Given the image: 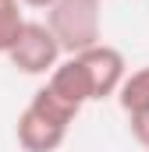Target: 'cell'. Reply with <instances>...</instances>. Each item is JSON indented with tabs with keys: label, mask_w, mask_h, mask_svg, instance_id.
Instances as JSON below:
<instances>
[{
	"label": "cell",
	"mask_w": 149,
	"mask_h": 152,
	"mask_svg": "<svg viewBox=\"0 0 149 152\" xmlns=\"http://www.w3.org/2000/svg\"><path fill=\"white\" fill-rule=\"evenodd\" d=\"M78 113L82 110L64 103L50 85L36 88L29 106L18 113V124H14V138H18L21 152H57Z\"/></svg>",
	"instance_id": "6da1fadb"
},
{
	"label": "cell",
	"mask_w": 149,
	"mask_h": 152,
	"mask_svg": "<svg viewBox=\"0 0 149 152\" xmlns=\"http://www.w3.org/2000/svg\"><path fill=\"white\" fill-rule=\"evenodd\" d=\"M103 0H57L46 11V25L57 36L64 57L85 53L103 42V18H100Z\"/></svg>",
	"instance_id": "7a4b0ae2"
},
{
	"label": "cell",
	"mask_w": 149,
	"mask_h": 152,
	"mask_svg": "<svg viewBox=\"0 0 149 152\" xmlns=\"http://www.w3.org/2000/svg\"><path fill=\"white\" fill-rule=\"evenodd\" d=\"M60 57H64L60 42L50 32V25H43V21H25L21 36L14 39V46L7 50L11 67L21 71V75H32V78H39V75L50 78L53 67L60 64Z\"/></svg>",
	"instance_id": "3957f363"
},
{
	"label": "cell",
	"mask_w": 149,
	"mask_h": 152,
	"mask_svg": "<svg viewBox=\"0 0 149 152\" xmlns=\"http://www.w3.org/2000/svg\"><path fill=\"white\" fill-rule=\"evenodd\" d=\"M74 60L82 64V75L89 81V92H92V103L100 99H110L121 92L124 78H128V64H124V53L110 46V42H100L85 53H74Z\"/></svg>",
	"instance_id": "277c9868"
},
{
	"label": "cell",
	"mask_w": 149,
	"mask_h": 152,
	"mask_svg": "<svg viewBox=\"0 0 149 152\" xmlns=\"http://www.w3.org/2000/svg\"><path fill=\"white\" fill-rule=\"evenodd\" d=\"M117 103L124 113H149V64L139 71H128L121 92H117Z\"/></svg>",
	"instance_id": "5b68a950"
},
{
	"label": "cell",
	"mask_w": 149,
	"mask_h": 152,
	"mask_svg": "<svg viewBox=\"0 0 149 152\" xmlns=\"http://www.w3.org/2000/svg\"><path fill=\"white\" fill-rule=\"evenodd\" d=\"M21 0H0V53L7 57V50L14 46V39L25 28V14H21Z\"/></svg>",
	"instance_id": "8992f818"
},
{
	"label": "cell",
	"mask_w": 149,
	"mask_h": 152,
	"mask_svg": "<svg viewBox=\"0 0 149 152\" xmlns=\"http://www.w3.org/2000/svg\"><path fill=\"white\" fill-rule=\"evenodd\" d=\"M128 117V131H131V138L149 152V113H124Z\"/></svg>",
	"instance_id": "52a82bcc"
},
{
	"label": "cell",
	"mask_w": 149,
	"mask_h": 152,
	"mask_svg": "<svg viewBox=\"0 0 149 152\" xmlns=\"http://www.w3.org/2000/svg\"><path fill=\"white\" fill-rule=\"evenodd\" d=\"M21 4H25V7H36V11H50L57 0H21Z\"/></svg>",
	"instance_id": "ba28073f"
}]
</instances>
